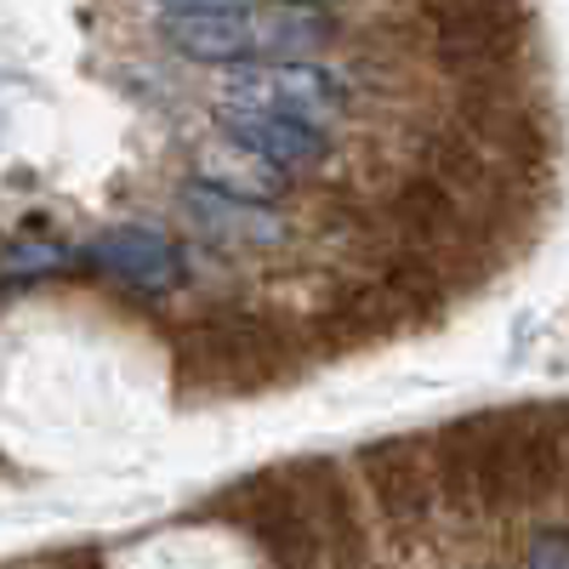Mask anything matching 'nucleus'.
Here are the masks:
<instances>
[{
    "instance_id": "nucleus-1",
    "label": "nucleus",
    "mask_w": 569,
    "mask_h": 569,
    "mask_svg": "<svg viewBox=\"0 0 569 569\" xmlns=\"http://www.w3.org/2000/svg\"><path fill=\"white\" fill-rule=\"evenodd\" d=\"M177 370L182 382L211 388V393H251L268 382H284L297 370V353H308L302 330L291 319H273L246 302H217L177 325Z\"/></svg>"
},
{
    "instance_id": "nucleus-8",
    "label": "nucleus",
    "mask_w": 569,
    "mask_h": 569,
    "mask_svg": "<svg viewBox=\"0 0 569 569\" xmlns=\"http://www.w3.org/2000/svg\"><path fill=\"white\" fill-rule=\"evenodd\" d=\"M284 479H291V490L302 496L308 518H313V536L325 547V563H337V569H359L365 563V518H359V501L342 479V467L337 461H291L284 467Z\"/></svg>"
},
{
    "instance_id": "nucleus-5",
    "label": "nucleus",
    "mask_w": 569,
    "mask_h": 569,
    "mask_svg": "<svg viewBox=\"0 0 569 569\" xmlns=\"http://www.w3.org/2000/svg\"><path fill=\"white\" fill-rule=\"evenodd\" d=\"M359 472L370 485L376 512L388 518V530L410 536L427 525L439 490H433V456H427V439H376L359 450Z\"/></svg>"
},
{
    "instance_id": "nucleus-13",
    "label": "nucleus",
    "mask_w": 569,
    "mask_h": 569,
    "mask_svg": "<svg viewBox=\"0 0 569 569\" xmlns=\"http://www.w3.org/2000/svg\"><path fill=\"white\" fill-rule=\"evenodd\" d=\"M279 7H308V12H337L348 0H279Z\"/></svg>"
},
{
    "instance_id": "nucleus-12",
    "label": "nucleus",
    "mask_w": 569,
    "mask_h": 569,
    "mask_svg": "<svg viewBox=\"0 0 569 569\" xmlns=\"http://www.w3.org/2000/svg\"><path fill=\"white\" fill-rule=\"evenodd\" d=\"M160 12H222V7H246V0H154Z\"/></svg>"
},
{
    "instance_id": "nucleus-7",
    "label": "nucleus",
    "mask_w": 569,
    "mask_h": 569,
    "mask_svg": "<svg viewBox=\"0 0 569 569\" xmlns=\"http://www.w3.org/2000/svg\"><path fill=\"white\" fill-rule=\"evenodd\" d=\"M217 137L233 142V149L257 154L273 171H313L330 160V131L297 114H273V109H240V103H217Z\"/></svg>"
},
{
    "instance_id": "nucleus-10",
    "label": "nucleus",
    "mask_w": 569,
    "mask_h": 569,
    "mask_svg": "<svg viewBox=\"0 0 569 569\" xmlns=\"http://www.w3.org/2000/svg\"><path fill=\"white\" fill-rule=\"evenodd\" d=\"M74 262L69 246L58 240H12L7 251H0V279L7 284H29V279H52Z\"/></svg>"
},
{
    "instance_id": "nucleus-11",
    "label": "nucleus",
    "mask_w": 569,
    "mask_h": 569,
    "mask_svg": "<svg viewBox=\"0 0 569 569\" xmlns=\"http://www.w3.org/2000/svg\"><path fill=\"white\" fill-rule=\"evenodd\" d=\"M530 569H569V530H541L530 541Z\"/></svg>"
},
{
    "instance_id": "nucleus-3",
    "label": "nucleus",
    "mask_w": 569,
    "mask_h": 569,
    "mask_svg": "<svg viewBox=\"0 0 569 569\" xmlns=\"http://www.w3.org/2000/svg\"><path fill=\"white\" fill-rule=\"evenodd\" d=\"M222 512L240 518L246 536L268 552L273 569H319L325 563V547L313 536V518H308L302 496L291 490L284 472H251V479L228 485Z\"/></svg>"
},
{
    "instance_id": "nucleus-6",
    "label": "nucleus",
    "mask_w": 569,
    "mask_h": 569,
    "mask_svg": "<svg viewBox=\"0 0 569 569\" xmlns=\"http://www.w3.org/2000/svg\"><path fill=\"white\" fill-rule=\"evenodd\" d=\"M177 206H182L188 228L222 257H251V251H284L291 246V217H279L262 200H233V194H217L206 182H182Z\"/></svg>"
},
{
    "instance_id": "nucleus-9",
    "label": "nucleus",
    "mask_w": 569,
    "mask_h": 569,
    "mask_svg": "<svg viewBox=\"0 0 569 569\" xmlns=\"http://www.w3.org/2000/svg\"><path fill=\"white\" fill-rule=\"evenodd\" d=\"M188 182H206V188H217V194H233V200H262V206H273L279 194H291V177L284 171H273V166H262L257 154H246V149H233V142H211V149H200L194 154V177Z\"/></svg>"
},
{
    "instance_id": "nucleus-2",
    "label": "nucleus",
    "mask_w": 569,
    "mask_h": 569,
    "mask_svg": "<svg viewBox=\"0 0 569 569\" xmlns=\"http://www.w3.org/2000/svg\"><path fill=\"white\" fill-rule=\"evenodd\" d=\"M222 103L240 109H273V114H297L313 126H337L353 109V80L325 69L313 58H284V63H240L228 69Z\"/></svg>"
},
{
    "instance_id": "nucleus-4",
    "label": "nucleus",
    "mask_w": 569,
    "mask_h": 569,
    "mask_svg": "<svg viewBox=\"0 0 569 569\" xmlns=\"http://www.w3.org/2000/svg\"><path fill=\"white\" fill-rule=\"evenodd\" d=\"M86 262L98 268L103 279H114L120 291L142 297V302H160V297H171V291L188 284V251L154 222H114V228H103L98 240L86 246Z\"/></svg>"
}]
</instances>
